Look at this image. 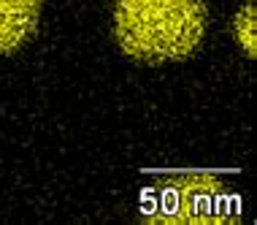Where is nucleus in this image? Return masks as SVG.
Listing matches in <instances>:
<instances>
[{"label": "nucleus", "mask_w": 257, "mask_h": 225, "mask_svg": "<svg viewBox=\"0 0 257 225\" xmlns=\"http://www.w3.org/2000/svg\"><path fill=\"white\" fill-rule=\"evenodd\" d=\"M206 17V0H116V41L141 62L184 60L203 41Z\"/></svg>", "instance_id": "f257e3e1"}, {"label": "nucleus", "mask_w": 257, "mask_h": 225, "mask_svg": "<svg viewBox=\"0 0 257 225\" xmlns=\"http://www.w3.org/2000/svg\"><path fill=\"white\" fill-rule=\"evenodd\" d=\"M41 0H0V54L17 52L36 33Z\"/></svg>", "instance_id": "f03ea898"}, {"label": "nucleus", "mask_w": 257, "mask_h": 225, "mask_svg": "<svg viewBox=\"0 0 257 225\" xmlns=\"http://www.w3.org/2000/svg\"><path fill=\"white\" fill-rule=\"evenodd\" d=\"M244 22H246V27L241 25V19H235V38L246 49L249 57H254V6L252 3L244 9Z\"/></svg>", "instance_id": "7ed1b4c3"}]
</instances>
